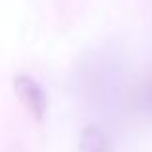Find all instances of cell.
I'll use <instances>...</instances> for the list:
<instances>
[{"mask_svg":"<svg viewBox=\"0 0 152 152\" xmlns=\"http://www.w3.org/2000/svg\"><path fill=\"white\" fill-rule=\"evenodd\" d=\"M139 108L146 118L152 119V77H148L139 89Z\"/></svg>","mask_w":152,"mask_h":152,"instance_id":"3","label":"cell"},{"mask_svg":"<svg viewBox=\"0 0 152 152\" xmlns=\"http://www.w3.org/2000/svg\"><path fill=\"white\" fill-rule=\"evenodd\" d=\"M79 152H112V141L100 125L91 123L81 131Z\"/></svg>","mask_w":152,"mask_h":152,"instance_id":"2","label":"cell"},{"mask_svg":"<svg viewBox=\"0 0 152 152\" xmlns=\"http://www.w3.org/2000/svg\"><path fill=\"white\" fill-rule=\"evenodd\" d=\"M14 91H15V96L21 102V106L37 121H41L46 114L48 100H46V94L42 91V87L39 85V81H35L29 75H18L14 79Z\"/></svg>","mask_w":152,"mask_h":152,"instance_id":"1","label":"cell"}]
</instances>
